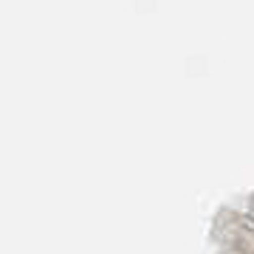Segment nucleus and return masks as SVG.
I'll return each instance as SVG.
<instances>
[]
</instances>
